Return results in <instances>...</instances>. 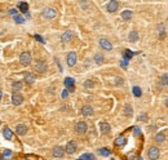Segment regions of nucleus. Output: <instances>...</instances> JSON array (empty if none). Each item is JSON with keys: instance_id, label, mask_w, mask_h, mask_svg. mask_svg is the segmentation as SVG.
I'll use <instances>...</instances> for the list:
<instances>
[{"instance_id": "1", "label": "nucleus", "mask_w": 168, "mask_h": 160, "mask_svg": "<svg viewBox=\"0 0 168 160\" xmlns=\"http://www.w3.org/2000/svg\"><path fill=\"white\" fill-rule=\"evenodd\" d=\"M159 155H160V151H159V148L155 147V146H151L147 150V156L150 160H156L159 158Z\"/></svg>"}, {"instance_id": "2", "label": "nucleus", "mask_w": 168, "mask_h": 160, "mask_svg": "<svg viewBox=\"0 0 168 160\" xmlns=\"http://www.w3.org/2000/svg\"><path fill=\"white\" fill-rule=\"evenodd\" d=\"M20 62L23 66H29L31 63V54H30V52H22L20 56Z\"/></svg>"}, {"instance_id": "3", "label": "nucleus", "mask_w": 168, "mask_h": 160, "mask_svg": "<svg viewBox=\"0 0 168 160\" xmlns=\"http://www.w3.org/2000/svg\"><path fill=\"white\" fill-rule=\"evenodd\" d=\"M87 129H88V125H87V123H85V121H79V123H76L75 131L78 132L79 134L85 133V132H87Z\"/></svg>"}, {"instance_id": "4", "label": "nucleus", "mask_w": 168, "mask_h": 160, "mask_svg": "<svg viewBox=\"0 0 168 160\" xmlns=\"http://www.w3.org/2000/svg\"><path fill=\"white\" fill-rule=\"evenodd\" d=\"M43 16L45 18H48V20H51V18L56 17L57 12H56V9H53V8H45V9L43 10Z\"/></svg>"}, {"instance_id": "5", "label": "nucleus", "mask_w": 168, "mask_h": 160, "mask_svg": "<svg viewBox=\"0 0 168 160\" xmlns=\"http://www.w3.org/2000/svg\"><path fill=\"white\" fill-rule=\"evenodd\" d=\"M118 8H119V3H118L117 0H111V1L107 3V12L114 13L118 10Z\"/></svg>"}, {"instance_id": "6", "label": "nucleus", "mask_w": 168, "mask_h": 160, "mask_svg": "<svg viewBox=\"0 0 168 160\" xmlns=\"http://www.w3.org/2000/svg\"><path fill=\"white\" fill-rule=\"evenodd\" d=\"M35 71H38V72L43 74L47 71V63L44 62V61H38L36 63H35Z\"/></svg>"}, {"instance_id": "7", "label": "nucleus", "mask_w": 168, "mask_h": 160, "mask_svg": "<svg viewBox=\"0 0 168 160\" xmlns=\"http://www.w3.org/2000/svg\"><path fill=\"white\" fill-rule=\"evenodd\" d=\"M65 148L62 147V146H56V147L53 148V156L54 158H62L63 155H65Z\"/></svg>"}, {"instance_id": "8", "label": "nucleus", "mask_w": 168, "mask_h": 160, "mask_svg": "<svg viewBox=\"0 0 168 160\" xmlns=\"http://www.w3.org/2000/svg\"><path fill=\"white\" fill-rule=\"evenodd\" d=\"M74 36V32L71 31V30H67L66 32H63L62 36H61V40L62 43H69V41H71V39H73Z\"/></svg>"}, {"instance_id": "9", "label": "nucleus", "mask_w": 168, "mask_h": 160, "mask_svg": "<svg viewBox=\"0 0 168 160\" xmlns=\"http://www.w3.org/2000/svg\"><path fill=\"white\" fill-rule=\"evenodd\" d=\"M75 63H76V53L75 52H70V53L67 54V66L73 67Z\"/></svg>"}, {"instance_id": "10", "label": "nucleus", "mask_w": 168, "mask_h": 160, "mask_svg": "<svg viewBox=\"0 0 168 160\" xmlns=\"http://www.w3.org/2000/svg\"><path fill=\"white\" fill-rule=\"evenodd\" d=\"M76 151V142L75 141H70L66 145V154H74Z\"/></svg>"}, {"instance_id": "11", "label": "nucleus", "mask_w": 168, "mask_h": 160, "mask_svg": "<svg viewBox=\"0 0 168 160\" xmlns=\"http://www.w3.org/2000/svg\"><path fill=\"white\" fill-rule=\"evenodd\" d=\"M82 114H83L84 116H92V115H93L92 106H89V105H85V106H83V107H82Z\"/></svg>"}, {"instance_id": "12", "label": "nucleus", "mask_w": 168, "mask_h": 160, "mask_svg": "<svg viewBox=\"0 0 168 160\" xmlns=\"http://www.w3.org/2000/svg\"><path fill=\"white\" fill-rule=\"evenodd\" d=\"M12 102L16 106H20L22 102H23V97H22L21 94H18V93H14V94L12 96Z\"/></svg>"}, {"instance_id": "13", "label": "nucleus", "mask_w": 168, "mask_h": 160, "mask_svg": "<svg viewBox=\"0 0 168 160\" xmlns=\"http://www.w3.org/2000/svg\"><path fill=\"white\" fill-rule=\"evenodd\" d=\"M100 45L102 46L105 51H111V49H112L111 43H110L107 39H100Z\"/></svg>"}, {"instance_id": "14", "label": "nucleus", "mask_w": 168, "mask_h": 160, "mask_svg": "<svg viewBox=\"0 0 168 160\" xmlns=\"http://www.w3.org/2000/svg\"><path fill=\"white\" fill-rule=\"evenodd\" d=\"M100 129L102 133H110V131H111V126H110L109 123H106V121H102V123H100Z\"/></svg>"}, {"instance_id": "15", "label": "nucleus", "mask_w": 168, "mask_h": 160, "mask_svg": "<svg viewBox=\"0 0 168 160\" xmlns=\"http://www.w3.org/2000/svg\"><path fill=\"white\" fill-rule=\"evenodd\" d=\"M25 81L27 83V84H32V83L35 81V74L34 72H26L25 74Z\"/></svg>"}, {"instance_id": "16", "label": "nucleus", "mask_w": 168, "mask_h": 160, "mask_svg": "<svg viewBox=\"0 0 168 160\" xmlns=\"http://www.w3.org/2000/svg\"><path fill=\"white\" fill-rule=\"evenodd\" d=\"M16 132H17L20 136H23V134L27 133V126L25 124H18L17 128H16Z\"/></svg>"}, {"instance_id": "17", "label": "nucleus", "mask_w": 168, "mask_h": 160, "mask_svg": "<svg viewBox=\"0 0 168 160\" xmlns=\"http://www.w3.org/2000/svg\"><path fill=\"white\" fill-rule=\"evenodd\" d=\"M128 39H129V41H132V43H136L137 40H139V32L137 31H131L129 32V35H128Z\"/></svg>"}, {"instance_id": "18", "label": "nucleus", "mask_w": 168, "mask_h": 160, "mask_svg": "<svg viewBox=\"0 0 168 160\" xmlns=\"http://www.w3.org/2000/svg\"><path fill=\"white\" fill-rule=\"evenodd\" d=\"M65 85L69 88L70 92H73V90H74V87H73V85H74V79L73 78H66L65 79Z\"/></svg>"}, {"instance_id": "19", "label": "nucleus", "mask_w": 168, "mask_h": 160, "mask_svg": "<svg viewBox=\"0 0 168 160\" xmlns=\"http://www.w3.org/2000/svg\"><path fill=\"white\" fill-rule=\"evenodd\" d=\"M3 134H4V138L5 139H12L13 134H12V131H10L8 126H4V131H3Z\"/></svg>"}, {"instance_id": "20", "label": "nucleus", "mask_w": 168, "mask_h": 160, "mask_svg": "<svg viewBox=\"0 0 168 160\" xmlns=\"http://www.w3.org/2000/svg\"><path fill=\"white\" fill-rule=\"evenodd\" d=\"M125 142H127V139L124 138L123 136H120V137H118L117 139H115V145L118 146V147H123V146L125 145Z\"/></svg>"}, {"instance_id": "21", "label": "nucleus", "mask_w": 168, "mask_h": 160, "mask_svg": "<svg viewBox=\"0 0 168 160\" xmlns=\"http://www.w3.org/2000/svg\"><path fill=\"white\" fill-rule=\"evenodd\" d=\"M155 141L158 143H162L166 141V136H164V133H156L155 134Z\"/></svg>"}, {"instance_id": "22", "label": "nucleus", "mask_w": 168, "mask_h": 160, "mask_svg": "<svg viewBox=\"0 0 168 160\" xmlns=\"http://www.w3.org/2000/svg\"><path fill=\"white\" fill-rule=\"evenodd\" d=\"M18 7H20L21 12H23V13H27V10H29V4L25 1H21L20 4H18Z\"/></svg>"}, {"instance_id": "23", "label": "nucleus", "mask_w": 168, "mask_h": 160, "mask_svg": "<svg viewBox=\"0 0 168 160\" xmlns=\"http://www.w3.org/2000/svg\"><path fill=\"white\" fill-rule=\"evenodd\" d=\"M131 17H132V12H131V10H124V12H122V18L124 21L131 20Z\"/></svg>"}, {"instance_id": "24", "label": "nucleus", "mask_w": 168, "mask_h": 160, "mask_svg": "<svg viewBox=\"0 0 168 160\" xmlns=\"http://www.w3.org/2000/svg\"><path fill=\"white\" fill-rule=\"evenodd\" d=\"M123 111H124V115H125V116H132V112H133V110H132V107L129 106V105H125V106H124V110H123Z\"/></svg>"}, {"instance_id": "25", "label": "nucleus", "mask_w": 168, "mask_h": 160, "mask_svg": "<svg viewBox=\"0 0 168 160\" xmlns=\"http://www.w3.org/2000/svg\"><path fill=\"white\" fill-rule=\"evenodd\" d=\"M95 61H96L97 65H102V63H104V56L101 53H97L95 56Z\"/></svg>"}, {"instance_id": "26", "label": "nucleus", "mask_w": 168, "mask_h": 160, "mask_svg": "<svg viewBox=\"0 0 168 160\" xmlns=\"http://www.w3.org/2000/svg\"><path fill=\"white\" fill-rule=\"evenodd\" d=\"M98 154H101L102 156H109L110 154H111V151H110L109 148H100V150H98Z\"/></svg>"}, {"instance_id": "27", "label": "nucleus", "mask_w": 168, "mask_h": 160, "mask_svg": "<svg viewBox=\"0 0 168 160\" xmlns=\"http://www.w3.org/2000/svg\"><path fill=\"white\" fill-rule=\"evenodd\" d=\"M12 155H13V152L10 150H4V151H3V156H4L5 159H10V158H12Z\"/></svg>"}, {"instance_id": "28", "label": "nucleus", "mask_w": 168, "mask_h": 160, "mask_svg": "<svg viewBox=\"0 0 168 160\" xmlns=\"http://www.w3.org/2000/svg\"><path fill=\"white\" fill-rule=\"evenodd\" d=\"M133 94L136 96V97H141V94H142V92H141V88H139V87H134V88H133Z\"/></svg>"}, {"instance_id": "29", "label": "nucleus", "mask_w": 168, "mask_h": 160, "mask_svg": "<svg viewBox=\"0 0 168 160\" xmlns=\"http://www.w3.org/2000/svg\"><path fill=\"white\" fill-rule=\"evenodd\" d=\"M80 160H95V158H93L92 154H84Z\"/></svg>"}, {"instance_id": "30", "label": "nucleus", "mask_w": 168, "mask_h": 160, "mask_svg": "<svg viewBox=\"0 0 168 160\" xmlns=\"http://www.w3.org/2000/svg\"><path fill=\"white\" fill-rule=\"evenodd\" d=\"M160 83H162V85H168V75H162Z\"/></svg>"}, {"instance_id": "31", "label": "nucleus", "mask_w": 168, "mask_h": 160, "mask_svg": "<svg viewBox=\"0 0 168 160\" xmlns=\"http://www.w3.org/2000/svg\"><path fill=\"white\" fill-rule=\"evenodd\" d=\"M12 87H13V89H21V88H22V83H20V81H14V83H13V84H12Z\"/></svg>"}, {"instance_id": "32", "label": "nucleus", "mask_w": 168, "mask_h": 160, "mask_svg": "<svg viewBox=\"0 0 168 160\" xmlns=\"http://www.w3.org/2000/svg\"><path fill=\"white\" fill-rule=\"evenodd\" d=\"M93 85H95L93 80H85V83H84V87H85V88H92Z\"/></svg>"}, {"instance_id": "33", "label": "nucleus", "mask_w": 168, "mask_h": 160, "mask_svg": "<svg viewBox=\"0 0 168 160\" xmlns=\"http://www.w3.org/2000/svg\"><path fill=\"white\" fill-rule=\"evenodd\" d=\"M14 21L17 22V23H25L23 17H21V16H14Z\"/></svg>"}, {"instance_id": "34", "label": "nucleus", "mask_w": 168, "mask_h": 160, "mask_svg": "<svg viewBox=\"0 0 168 160\" xmlns=\"http://www.w3.org/2000/svg\"><path fill=\"white\" fill-rule=\"evenodd\" d=\"M35 39H38V40H39V41H40V43H45V40H44V39H43V38H42V36H40V35H35Z\"/></svg>"}, {"instance_id": "35", "label": "nucleus", "mask_w": 168, "mask_h": 160, "mask_svg": "<svg viewBox=\"0 0 168 160\" xmlns=\"http://www.w3.org/2000/svg\"><path fill=\"white\" fill-rule=\"evenodd\" d=\"M133 131H134V134H136V136H140V133H141V131H140L139 126H136V128H134Z\"/></svg>"}, {"instance_id": "36", "label": "nucleus", "mask_w": 168, "mask_h": 160, "mask_svg": "<svg viewBox=\"0 0 168 160\" xmlns=\"http://www.w3.org/2000/svg\"><path fill=\"white\" fill-rule=\"evenodd\" d=\"M140 120L146 121V120H147V115H146V114H144V115H142V116H140Z\"/></svg>"}, {"instance_id": "37", "label": "nucleus", "mask_w": 168, "mask_h": 160, "mask_svg": "<svg viewBox=\"0 0 168 160\" xmlns=\"http://www.w3.org/2000/svg\"><path fill=\"white\" fill-rule=\"evenodd\" d=\"M10 14L17 16V10H16V9H10Z\"/></svg>"}, {"instance_id": "38", "label": "nucleus", "mask_w": 168, "mask_h": 160, "mask_svg": "<svg viewBox=\"0 0 168 160\" xmlns=\"http://www.w3.org/2000/svg\"><path fill=\"white\" fill-rule=\"evenodd\" d=\"M66 96H67V90H63V93H62V97H63V98H65V97H66Z\"/></svg>"}, {"instance_id": "39", "label": "nucleus", "mask_w": 168, "mask_h": 160, "mask_svg": "<svg viewBox=\"0 0 168 160\" xmlns=\"http://www.w3.org/2000/svg\"><path fill=\"white\" fill-rule=\"evenodd\" d=\"M1 96H3V92H1V90H0V100H1Z\"/></svg>"}, {"instance_id": "40", "label": "nucleus", "mask_w": 168, "mask_h": 160, "mask_svg": "<svg viewBox=\"0 0 168 160\" xmlns=\"http://www.w3.org/2000/svg\"><path fill=\"white\" fill-rule=\"evenodd\" d=\"M166 106L168 107V100H166Z\"/></svg>"}, {"instance_id": "41", "label": "nucleus", "mask_w": 168, "mask_h": 160, "mask_svg": "<svg viewBox=\"0 0 168 160\" xmlns=\"http://www.w3.org/2000/svg\"><path fill=\"white\" fill-rule=\"evenodd\" d=\"M136 160H142V158H137Z\"/></svg>"}, {"instance_id": "42", "label": "nucleus", "mask_w": 168, "mask_h": 160, "mask_svg": "<svg viewBox=\"0 0 168 160\" xmlns=\"http://www.w3.org/2000/svg\"><path fill=\"white\" fill-rule=\"evenodd\" d=\"M0 160H1V158H0Z\"/></svg>"}]
</instances>
